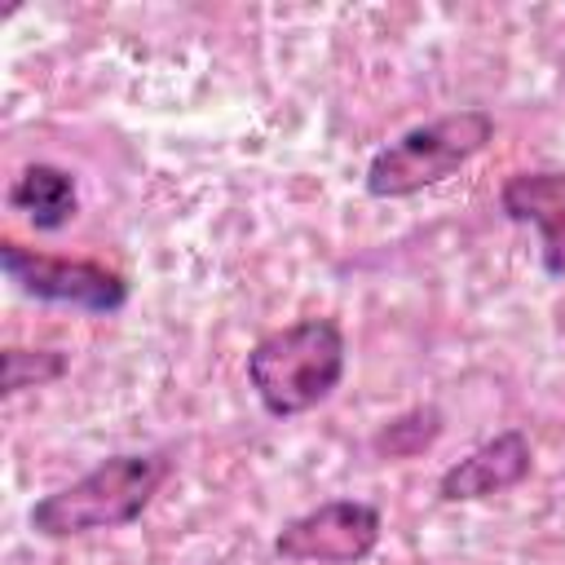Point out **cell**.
Here are the masks:
<instances>
[{
    "label": "cell",
    "instance_id": "obj_7",
    "mask_svg": "<svg viewBox=\"0 0 565 565\" xmlns=\"http://www.w3.org/2000/svg\"><path fill=\"white\" fill-rule=\"evenodd\" d=\"M508 221L539 234V260L547 278H565V168H525L512 172L499 190Z\"/></svg>",
    "mask_w": 565,
    "mask_h": 565
},
{
    "label": "cell",
    "instance_id": "obj_8",
    "mask_svg": "<svg viewBox=\"0 0 565 565\" xmlns=\"http://www.w3.org/2000/svg\"><path fill=\"white\" fill-rule=\"evenodd\" d=\"M9 207L35 225L40 234H57L75 221L79 212V190H75V177L57 163H26L13 185H9Z\"/></svg>",
    "mask_w": 565,
    "mask_h": 565
},
{
    "label": "cell",
    "instance_id": "obj_6",
    "mask_svg": "<svg viewBox=\"0 0 565 565\" xmlns=\"http://www.w3.org/2000/svg\"><path fill=\"white\" fill-rule=\"evenodd\" d=\"M530 468H534L530 437L521 428H503L437 477V499L441 503H481V499L516 490L530 477Z\"/></svg>",
    "mask_w": 565,
    "mask_h": 565
},
{
    "label": "cell",
    "instance_id": "obj_10",
    "mask_svg": "<svg viewBox=\"0 0 565 565\" xmlns=\"http://www.w3.org/2000/svg\"><path fill=\"white\" fill-rule=\"evenodd\" d=\"M66 371V358L57 349H4V393L40 388Z\"/></svg>",
    "mask_w": 565,
    "mask_h": 565
},
{
    "label": "cell",
    "instance_id": "obj_9",
    "mask_svg": "<svg viewBox=\"0 0 565 565\" xmlns=\"http://www.w3.org/2000/svg\"><path fill=\"white\" fill-rule=\"evenodd\" d=\"M441 424H446V419H441L437 406L402 411V415H393L388 424L375 428L371 450H375L380 459H415V455H424V450L441 437Z\"/></svg>",
    "mask_w": 565,
    "mask_h": 565
},
{
    "label": "cell",
    "instance_id": "obj_3",
    "mask_svg": "<svg viewBox=\"0 0 565 565\" xmlns=\"http://www.w3.org/2000/svg\"><path fill=\"white\" fill-rule=\"evenodd\" d=\"M490 137H494V115L481 106L437 115L380 146L366 163L362 185L371 199H411L468 168L490 146Z\"/></svg>",
    "mask_w": 565,
    "mask_h": 565
},
{
    "label": "cell",
    "instance_id": "obj_4",
    "mask_svg": "<svg viewBox=\"0 0 565 565\" xmlns=\"http://www.w3.org/2000/svg\"><path fill=\"white\" fill-rule=\"evenodd\" d=\"M0 269L22 296H31L40 305H62V309H79V313H119L128 305V278L102 260L49 256V252L4 238Z\"/></svg>",
    "mask_w": 565,
    "mask_h": 565
},
{
    "label": "cell",
    "instance_id": "obj_5",
    "mask_svg": "<svg viewBox=\"0 0 565 565\" xmlns=\"http://www.w3.org/2000/svg\"><path fill=\"white\" fill-rule=\"evenodd\" d=\"M384 534V516L362 499H327L291 516L274 534V556L287 565H362Z\"/></svg>",
    "mask_w": 565,
    "mask_h": 565
},
{
    "label": "cell",
    "instance_id": "obj_2",
    "mask_svg": "<svg viewBox=\"0 0 565 565\" xmlns=\"http://www.w3.org/2000/svg\"><path fill=\"white\" fill-rule=\"evenodd\" d=\"M349 344L335 318H300L265 331L247 353V384L274 419L322 406L344 380Z\"/></svg>",
    "mask_w": 565,
    "mask_h": 565
},
{
    "label": "cell",
    "instance_id": "obj_1",
    "mask_svg": "<svg viewBox=\"0 0 565 565\" xmlns=\"http://www.w3.org/2000/svg\"><path fill=\"white\" fill-rule=\"evenodd\" d=\"M172 477V459L163 450H124L75 477L71 486L31 503V530L40 539H79L97 530L132 525L159 486Z\"/></svg>",
    "mask_w": 565,
    "mask_h": 565
}]
</instances>
